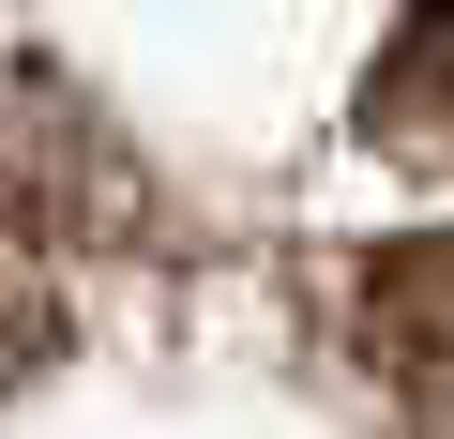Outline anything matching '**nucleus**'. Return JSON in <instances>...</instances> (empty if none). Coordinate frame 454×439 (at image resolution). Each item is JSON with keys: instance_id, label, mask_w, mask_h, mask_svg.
Wrapping results in <instances>:
<instances>
[{"instance_id": "f257e3e1", "label": "nucleus", "mask_w": 454, "mask_h": 439, "mask_svg": "<svg viewBox=\"0 0 454 439\" xmlns=\"http://www.w3.org/2000/svg\"><path fill=\"white\" fill-rule=\"evenodd\" d=\"M121 137L61 76H0V228H106Z\"/></svg>"}, {"instance_id": "f03ea898", "label": "nucleus", "mask_w": 454, "mask_h": 439, "mask_svg": "<svg viewBox=\"0 0 454 439\" xmlns=\"http://www.w3.org/2000/svg\"><path fill=\"white\" fill-rule=\"evenodd\" d=\"M364 364L454 409V228H409L364 258Z\"/></svg>"}, {"instance_id": "7ed1b4c3", "label": "nucleus", "mask_w": 454, "mask_h": 439, "mask_svg": "<svg viewBox=\"0 0 454 439\" xmlns=\"http://www.w3.org/2000/svg\"><path fill=\"white\" fill-rule=\"evenodd\" d=\"M364 122H379L394 152H439V167H454V0H409V31H394L379 76H364Z\"/></svg>"}]
</instances>
